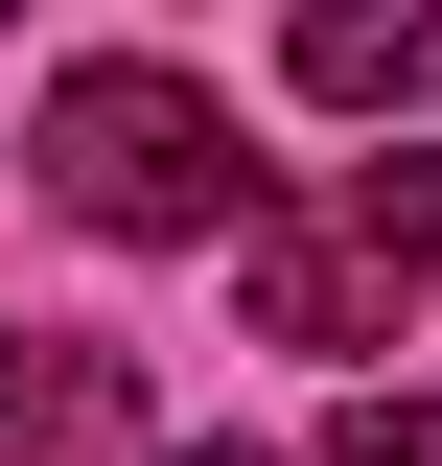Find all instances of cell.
Segmentation results:
<instances>
[{
    "mask_svg": "<svg viewBox=\"0 0 442 466\" xmlns=\"http://www.w3.org/2000/svg\"><path fill=\"white\" fill-rule=\"evenodd\" d=\"M0 466H140V373L94 327H0Z\"/></svg>",
    "mask_w": 442,
    "mask_h": 466,
    "instance_id": "3957f363",
    "label": "cell"
},
{
    "mask_svg": "<svg viewBox=\"0 0 442 466\" xmlns=\"http://www.w3.org/2000/svg\"><path fill=\"white\" fill-rule=\"evenodd\" d=\"M24 187H47L70 233H116V257H233V233H256V140H233L186 70H47Z\"/></svg>",
    "mask_w": 442,
    "mask_h": 466,
    "instance_id": "6da1fadb",
    "label": "cell"
},
{
    "mask_svg": "<svg viewBox=\"0 0 442 466\" xmlns=\"http://www.w3.org/2000/svg\"><path fill=\"white\" fill-rule=\"evenodd\" d=\"M326 466H442V397H349V420H326Z\"/></svg>",
    "mask_w": 442,
    "mask_h": 466,
    "instance_id": "5b68a950",
    "label": "cell"
},
{
    "mask_svg": "<svg viewBox=\"0 0 442 466\" xmlns=\"http://www.w3.org/2000/svg\"><path fill=\"white\" fill-rule=\"evenodd\" d=\"M279 70H303L326 116H442V0H303Z\"/></svg>",
    "mask_w": 442,
    "mask_h": 466,
    "instance_id": "277c9868",
    "label": "cell"
},
{
    "mask_svg": "<svg viewBox=\"0 0 442 466\" xmlns=\"http://www.w3.org/2000/svg\"><path fill=\"white\" fill-rule=\"evenodd\" d=\"M419 280H442V140H419V116H396V164H349L326 210H256V233H233L256 350H373Z\"/></svg>",
    "mask_w": 442,
    "mask_h": 466,
    "instance_id": "7a4b0ae2",
    "label": "cell"
},
{
    "mask_svg": "<svg viewBox=\"0 0 442 466\" xmlns=\"http://www.w3.org/2000/svg\"><path fill=\"white\" fill-rule=\"evenodd\" d=\"M164 466H256V443H164Z\"/></svg>",
    "mask_w": 442,
    "mask_h": 466,
    "instance_id": "8992f818",
    "label": "cell"
}]
</instances>
